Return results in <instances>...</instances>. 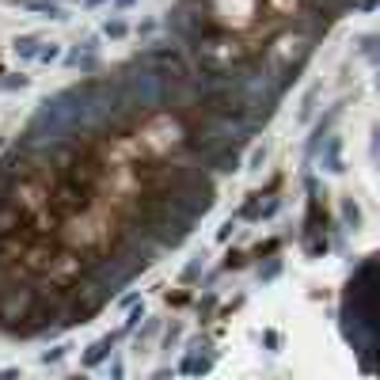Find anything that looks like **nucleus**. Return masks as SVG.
I'll return each instance as SVG.
<instances>
[{"instance_id": "f257e3e1", "label": "nucleus", "mask_w": 380, "mask_h": 380, "mask_svg": "<svg viewBox=\"0 0 380 380\" xmlns=\"http://www.w3.org/2000/svg\"><path fill=\"white\" fill-rule=\"evenodd\" d=\"M103 31H107L110 38H122V34H126V23H118V19H110V23L103 27Z\"/></svg>"}]
</instances>
